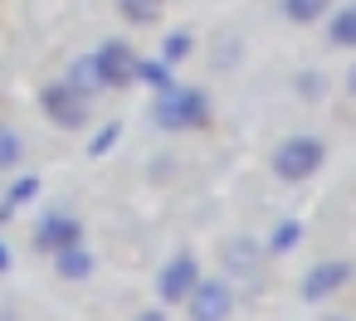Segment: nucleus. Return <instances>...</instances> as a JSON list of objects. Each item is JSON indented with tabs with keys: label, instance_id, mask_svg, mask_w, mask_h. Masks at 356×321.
Wrapping results in <instances>:
<instances>
[{
	"label": "nucleus",
	"instance_id": "1",
	"mask_svg": "<svg viewBox=\"0 0 356 321\" xmlns=\"http://www.w3.org/2000/svg\"><path fill=\"white\" fill-rule=\"evenodd\" d=\"M152 122L161 132H200V127H210V98L200 88L171 83L152 98Z\"/></svg>",
	"mask_w": 356,
	"mask_h": 321
},
{
	"label": "nucleus",
	"instance_id": "2",
	"mask_svg": "<svg viewBox=\"0 0 356 321\" xmlns=\"http://www.w3.org/2000/svg\"><path fill=\"white\" fill-rule=\"evenodd\" d=\"M40 112L59 127V132H83L93 117V98H83L69 78H54L40 88Z\"/></svg>",
	"mask_w": 356,
	"mask_h": 321
},
{
	"label": "nucleus",
	"instance_id": "3",
	"mask_svg": "<svg viewBox=\"0 0 356 321\" xmlns=\"http://www.w3.org/2000/svg\"><path fill=\"white\" fill-rule=\"evenodd\" d=\"M322 161H327V146L317 137H288L273 151V175L288 180V185H302V180H312L322 171Z\"/></svg>",
	"mask_w": 356,
	"mask_h": 321
},
{
	"label": "nucleus",
	"instance_id": "4",
	"mask_svg": "<svg viewBox=\"0 0 356 321\" xmlns=\"http://www.w3.org/2000/svg\"><path fill=\"white\" fill-rule=\"evenodd\" d=\"M74 243H83V224H79V214H69L64 205H54V209H44L40 219H35V253H64V248H74Z\"/></svg>",
	"mask_w": 356,
	"mask_h": 321
},
{
	"label": "nucleus",
	"instance_id": "5",
	"mask_svg": "<svg viewBox=\"0 0 356 321\" xmlns=\"http://www.w3.org/2000/svg\"><path fill=\"white\" fill-rule=\"evenodd\" d=\"M186 311L191 321H229L234 316V287L229 277H200L186 297Z\"/></svg>",
	"mask_w": 356,
	"mask_h": 321
},
{
	"label": "nucleus",
	"instance_id": "6",
	"mask_svg": "<svg viewBox=\"0 0 356 321\" xmlns=\"http://www.w3.org/2000/svg\"><path fill=\"white\" fill-rule=\"evenodd\" d=\"M93 59H98V78H103V93L108 88H132L137 83V49L132 44H122V40H108V44H98L93 49Z\"/></svg>",
	"mask_w": 356,
	"mask_h": 321
},
{
	"label": "nucleus",
	"instance_id": "7",
	"mask_svg": "<svg viewBox=\"0 0 356 321\" xmlns=\"http://www.w3.org/2000/svg\"><path fill=\"white\" fill-rule=\"evenodd\" d=\"M200 282V263H195V253H176L166 268H161V277H156V292H161V302L166 306H176V302H186L191 297V287Z\"/></svg>",
	"mask_w": 356,
	"mask_h": 321
},
{
	"label": "nucleus",
	"instance_id": "8",
	"mask_svg": "<svg viewBox=\"0 0 356 321\" xmlns=\"http://www.w3.org/2000/svg\"><path fill=\"white\" fill-rule=\"evenodd\" d=\"M356 277V268L346 263V258H332V263H317L307 277H302V302H322V297H332V292H341L346 282Z\"/></svg>",
	"mask_w": 356,
	"mask_h": 321
},
{
	"label": "nucleus",
	"instance_id": "9",
	"mask_svg": "<svg viewBox=\"0 0 356 321\" xmlns=\"http://www.w3.org/2000/svg\"><path fill=\"white\" fill-rule=\"evenodd\" d=\"M83 98H98L103 93V78H98V59L93 54H79V59H69V73H64Z\"/></svg>",
	"mask_w": 356,
	"mask_h": 321
},
{
	"label": "nucleus",
	"instance_id": "10",
	"mask_svg": "<svg viewBox=\"0 0 356 321\" xmlns=\"http://www.w3.org/2000/svg\"><path fill=\"white\" fill-rule=\"evenodd\" d=\"M54 272H59L64 282H83V277L93 272V253H88L83 243H74V248L54 253Z\"/></svg>",
	"mask_w": 356,
	"mask_h": 321
},
{
	"label": "nucleus",
	"instance_id": "11",
	"mask_svg": "<svg viewBox=\"0 0 356 321\" xmlns=\"http://www.w3.org/2000/svg\"><path fill=\"white\" fill-rule=\"evenodd\" d=\"M259 268V243L254 238H234V243H225V272H254Z\"/></svg>",
	"mask_w": 356,
	"mask_h": 321
},
{
	"label": "nucleus",
	"instance_id": "12",
	"mask_svg": "<svg viewBox=\"0 0 356 321\" xmlns=\"http://www.w3.org/2000/svg\"><path fill=\"white\" fill-rule=\"evenodd\" d=\"M327 40H332V49H356V6L332 10V20H327Z\"/></svg>",
	"mask_w": 356,
	"mask_h": 321
},
{
	"label": "nucleus",
	"instance_id": "13",
	"mask_svg": "<svg viewBox=\"0 0 356 321\" xmlns=\"http://www.w3.org/2000/svg\"><path fill=\"white\" fill-rule=\"evenodd\" d=\"M35 195H40V175H20V180L6 190V200H0V224L15 219V209H20V205H30Z\"/></svg>",
	"mask_w": 356,
	"mask_h": 321
},
{
	"label": "nucleus",
	"instance_id": "14",
	"mask_svg": "<svg viewBox=\"0 0 356 321\" xmlns=\"http://www.w3.org/2000/svg\"><path fill=\"white\" fill-rule=\"evenodd\" d=\"M118 15L127 25H156L166 15V0H118Z\"/></svg>",
	"mask_w": 356,
	"mask_h": 321
},
{
	"label": "nucleus",
	"instance_id": "15",
	"mask_svg": "<svg viewBox=\"0 0 356 321\" xmlns=\"http://www.w3.org/2000/svg\"><path fill=\"white\" fill-rule=\"evenodd\" d=\"M327 10H332V0H283V15L293 25H317Z\"/></svg>",
	"mask_w": 356,
	"mask_h": 321
},
{
	"label": "nucleus",
	"instance_id": "16",
	"mask_svg": "<svg viewBox=\"0 0 356 321\" xmlns=\"http://www.w3.org/2000/svg\"><path fill=\"white\" fill-rule=\"evenodd\" d=\"M191 54H195V35H191V30H171V35L161 40V59H166L171 69H176V64H186Z\"/></svg>",
	"mask_w": 356,
	"mask_h": 321
},
{
	"label": "nucleus",
	"instance_id": "17",
	"mask_svg": "<svg viewBox=\"0 0 356 321\" xmlns=\"http://www.w3.org/2000/svg\"><path fill=\"white\" fill-rule=\"evenodd\" d=\"M20 156H25V137H20L15 127L0 122V175L15 171V166H20Z\"/></svg>",
	"mask_w": 356,
	"mask_h": 321
},
{
	"label": "nucleus",
	"instance_id": "18",
	"mask_svg": "<svg viewBox=\"0 0 356 321\" xmlns=\"http://www.w3.org/2000/svg\"><path fill=\"white\" fill-rule=\"evenodd\" d=\"M137 78H142V83H147L152 93H161V88H171V83H176V78H171V64H166V59H142V64H137Z\"/></svg>",
	"mask_w": 356,
	"mask_h": 321
},
{
	"label": "nucleus",
	"instance_id": "19",
	"mask_svg": "<svg viewBox=\"0 0 356 321\" xmlns=\"http://www.w3.org/2000/svg\"><path fill=\"white\" fill-rule=\"evenodd\" d=\"M298 238H302V224H298V219H283V224L268 234V243H264V248H268V253H293V248H298Z\"/></svg>",
	"mask_w": 356,
	"mask_h": 321
},
{
	"label": "nucleus",
	"instance_id": "20",
	"mask_svg": "<svg viewBox=\"0 0 356 321\" xmlns=\"http://www.w3.org/2000/svg\"><path fill=\"white\" fill-rule=\"evenodd\" d=\"M322 93H327V78H322L317 69H307V73H298V98H302V103H317Z\"/></svg>",
	"mask_w": 356,
	"mask_h": 321
},
{
	"label": "nucleus",
	"instance_id": "21",
	"mask_svg": "<svg viewBox=\"0 0 356 321\" xmlns=\"http://www.w3.org/2000/svg\"><path fill=\"white\" fill-rule=\"evenodd\" d=\"M113 146H118V122H113V127H103V132L88 141V151H93V156H108Z\"/></svg>",
	"mask_w": 356,
	"mask_h": 321
},
{
	"label": "nucleus",
	"instance_id": "22",
	"mask_svg": "<svg viewBox=\"0 0 356 321\" xmlns=\"http://www.w3.org/2000/svg\"><path fill=\"white\" fill-rule=\"evenodd\" d=\"M137 321H166V311H161V306H147V311H142Z\"/></svg>",
	"mask_w": 356,
	"mask_h": 321
},
{
	"label": "nucleus",
	"instance_id": "23",
	"mask_svg": "<svg viewBox=\"0 0 356 321\" xmlns=\"http://www.w3.org/2000/svg\"><path fill=\"white\" fill-rule=\"evenodd\" d=\"M346 93H351V98H356V64H351V69H346Z\"/></svg>",
	"mask_w": 356,
	"mask_h": 321
},
{
	"label": "nucleus",
	"instance_id": "24",
	"mask_svg": "<svg viewBox=\"0 0 356 321\" xmlns=\"http://www.w3.org/2000/svg\"><path fill=\"white\" fill-rule=\"evenodd\" d=\"M6 268H10V248H6V243H0V272H6Z\"/></svg>",
	"mask_w": 356,
	"mask_h": 321
},
{
	"label": "nucleus",
	"instance_id": "25",
	"mask_svg": "<svg viewBox=\"0 0 356 321\" xmlns=\"http://www.w3.org/2000/svg\"><path fill=\"white\" fill-rule=\"evenodd\" d=\"M327 321H346V316H327Z\"/></svg>",
	"mask_w": 356,
	"mask_h": 321
}]
</instances>
